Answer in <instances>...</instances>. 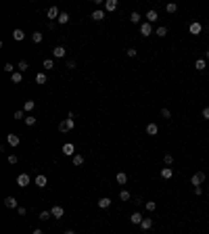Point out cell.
I'll use <instances>...</instances> for the list:
<instances>
[{"label":"cell","instance_id":"cell-1","mask_svg":"<svg viewBox=\"0 0 209 234\" xmlns=\"http://www.w3.org/2000/svg\"><path fill=\"white\" fill-rule=\"evenodd\" d=\"M73 128H75V121H73L71 117H67L65 121H61V124H59V132H61V134H65V132H71Z\"/></svg>","mask_w":209,"mask_h":234},{"label":"cell","instance_id":"cell-2","mask_svg":"<svg viewBox=\"0 0 209 234\" xmlns=\"http://www.w3.org/2000/svg\"><path fill=\"white\" fill-rule=\"evenodd\" d=\"M203 182H205V173H203V172L192 173V178H190V184H192V186H201Z\"/></svg>","mask_w":209,"mask_h":234},{"label":"cell","instance_id":"cell-3","mask_svg":"<svg viewBox=\"0 0 209 234\" xmlns=\"http://www.w3.org/2000/svg\"><path fill=\"white\" fill-rule=\"evenodd\" d=\"M27 184H29V173H19V176H17V186L25 188Z\"/></svg>","mask_w":209,"mask_h":234},{"label":"cell","instance_id":"cell-4","mask_svg":"<svg viewBox=\"0 0 209 234\" xmlns=\"http://www.w3.org/2000/svg\"><path fill=\"white\" fill-rule=\"evenodd\" d=\"M140 34L144 36V38H148V36L153 34V27H151V23L146 21V23H140Z\"/></svg>","mask_w":209,"mask_h":234},{"label":"cell","instance_id":"cell-5","mask_svg":"<svg viewBox=\"0 0 209 234\" xmlns=\"http://www.w3.org/2000/svg\"><path fill=\"white\" fill-rule=\"evenodd\" d=\"M46 184H48V178H46L44 173L36 176V186H38V188H46Z\"/></svg>","mask_w":209,"mask_h":234},{"label":"cell","instance_id":"cell-6","mask_svg":"<svg viewBox=\"0 0 209 234\" xmlns=\"http://www.w3.org/2000/svg\"><path fill=\"white\" fill-rule=\"evenodd\" d=\"M117 7H119V2H117V0H107V2H104V11H109V13L117 11Z\"/></svg>","mask_w":209,"mask_h":234},{"label":"cell","instance_id":"cell-7","mask_svg":"<svg viewBox=\"0 0 209 234\" xmlns=\"http://www.w3.org/2000/svg\"><path fill=\"white\" fill-rule=\"evenodd\" d=\"M59 15H61V11L56 7H50L48 11H46V17H48V19H59Z\"/></svg>","mask_w":209,"mask_h":234},{"label":"cell","instance_id":"cell-8","mask_svg":"<svg viewBox=\"0 0 209 234\" xmlns=\"http://www.w3.org/2000/svg\"><path fill=\"white\" fill-rule=\"evenodd\" d=\"M65 55H67V50L63 48V46H56V48H52V56H55V59H63Z\"/></svg>","mask_w":209,"mask_h":234},{"label":"cell","instance_id":"cell-9","mask_svg":"<svg viewBox=\"0 0 209 234\" xmlns=\"http://www.w3.org/2000/svg\"><path fill=\"white\" fill-rule=\"evenodd\" d=\"M4 205H7L8 209H19V205H17V199H15V197H7V199H4Z\"/></svg>","mask_w":209,"mask_h":234},{"label":"cell","instance_id":"cell-10","mask_svg":"<svg viewBox=\"0 0 209 234\" xmlns=\"http://www.w3.org/2000/svg\"><path fill=\"white\" fill-rule=\"evenodd\" d=\"M188 29H190V34L199 36V34H201V29H203V25L199 23V21H195V23H190V27H188Z\"/></svg>","mask_w":209,"mask_h":234},{"label":"cell","instance_id":"cell-11","mask_svg":"<svg viewBox=\"0 0 209 234\" xmlns=\"http://www.w3.org/2000/svg\"><path fill=\"white\" fill-rule=\"evenodd\" d=\"M50 213H52V217H63V213H65V209H63L61 205H55L52 209H50Z\"/></svg>","mask_w":209,"mask_h":234},{"label":"cell","instance_id":"cell-12","mask_svg":"<svg viewBox=\"0 0 209 234\" xmlns=\"http://www.w3.org/2000/svg\"><path fill=\"white\" fill-rule=\"evenodd\" d=\"M7 142H8L11 146H19L21 140H19V136H17V134H8V136H7Z\"/></svg>","mask_w":209,"mask_h":234},{"label":"cell","instance_id":"cell-13","mask_svg":"<svg viewBox=\"0 0 209 234\" xmlns=\"http://www.w3.org/2000/svg\"><path fill=\"white\" fill-rule=\"evenodd\" d=\"M63 155H67V157H73V155H75V149H73V144H69V142H67V144L63 146Z\"/></svg>","mask_w":209,"mask_h":234},{"label":"cell","instance_id":"cell-14","mask_svg":"<svg viewBox=\"0 0 209 234\" xmlns=\"http://www.w3.org/2000/svg\"><path fill=\"white\" fill-rule=\"evenodd\" d=\"M157 132H159L157 124H146V134L148 136H157Z\"/></svg>","mask_w":209,"mask_h":234},{"label":"cell","instance_id":"cell-15","mask_svg":"<svg viewBox=\"0 0 209 234\" xmlns=\"http://www.w3.org/2000/svg\"><path fill=\"white\" fill-rule=\"evenodd\" d=\"M172 176H174L172 167H161V178H163V180H169Z\"/></svg>","mask_w":209,"mask_h":234},{"label":"cell","instance_id":"cell-16","mask_svg":"<svg viewBox=\"0 0 209 234\" xmlns=\"http://www.w3.org/2000/svg\"><path fill=\"white\" fill-rule=\"evenodd\" d=\"M109 205H111V199H109V197H103V199H98V207H100V209H107Z\"/></svg>","mask_w":209,"mask_h":234},{"label":"cell","instance_id":"cell-17","mask_svg":"<svg viewBox=\"0 0 209 234\" xmlns=\"http://www.w3.org/2000/svg\"><path fill=\"white\" fill-rule=\"evenodd\" d=\"M140 228H142V230H151V228H153V220H151V217H144L142 224H140Z\"/></svg>","mask_w":209,"mask_h":234},{"label":"cell","instance_id":"cell-18","mask_svg":"<svg viewBox=\"0 0 209 234\" xmlns=\"http://www.w3.org/2000/svg\"><path fill=\"white\" fill-rule=\"evenodd\" d=\"M142 220H144V217H142V215H140L138 211L130 215V222H132V224H142Z\"/></svg>","mask_w":209,"mask_h":234},{"label":"cell","instance_id":"cell-19","mask_svg":"<svg viewBox=\"0 0 209 234\" xmlns=\"http://www.w3.org/2000/svg\"><path fill=\"white\" fill-rule=\"evenodd\" d=\"M92 19H94V21H103V19H104V11H100V8H96V11L92 13Z\"/></svg>","mask_w":209,"mask_h":234},{"label":"cell","instance_id":"cell-20","mask_svg":"<svg viewBox=\"0 0 209 234\" xmlns=\"http://www.w3.org/2000/svg\"><path fill=\"white\" fill-rule=\"evenodd\" d=\"M21 80H23V73H21V71H15L13 76H11V82L13 84H21Z\"/></svg>","mask_w":209,"mask_h":234},{"label":"cell","instance_id":"cell-21","mask_svg":"<svg viewBox=\"0 0 209 234\" xmlns=\"http://www.w3.org/2000/svg\"><path fill=\"white\" fill-rule=\"evenodd\" d=\"M157 19H159L157 11H148V13H146V21H148V23H153V21H157Z\"/></svg>","mask_w":209,"mask_h":234},{"label":"cell","instance_id":"cell-22","mask_svg":"<svg viewBox=\"0 0 209 234\" xmlns=\"http://www.w3.org/2000/svg\"><path fill=\"white\" fill-rule=\"evenodd\" d=\"M13 38H15L17 42H21L23 38H25V32H23V29H15V32H13Z\"/></svg>","mask_w":209,"mask_h":234},{"label":"cell","instance_id":"cell-23","mask_svg":"<svg viewBox=\"0 0 209 234\" xmlns=\"http://www.w3.org/2000/svg\"><path fill=\"white\" fill-rule=\"evenodd\" d=\"M32 40H34L36 44H40V42L44 40V34H42V32H34V34H32Z\"/></svg>","mask_w":209,"mask_h":234},{"label":"cell","instance_id":"cell-24","mask_svg":"<svg viewBox=\"0 0 209 234\" xmlns=\"http://www.w3.org/2000/svg\"><path fill=\"white\" fill-rule=\"evenodd\" d=\"M56 21H59L61 25H65V23H69V15H67V13H65V11H63V13L59 15V19H56Z\"/></svg>","mask_w":209,"mask_h":234},{"label":"cell","instance_id":"cell-25","mask_svg":"<svg viewBox=\"0 0 209 234\" xmlns=\"http://www.w3.org/2000/svg\"><path fill=\"white\" fill-rule=\"evenodd\" d=\"M42 65H44V69H46V71L55 69V61H52V59H44V63H42Z\"/></svg>","mask_w":209,"mask_h":234},{"label":"cell","instance_id":"cell-26","mask_svg":"<svg viewBox=\"0 0 209 234\" xmlns=\"http://www.w3.org/2000/svg\"><path fill=\"white\" fill-rule=\"evenodd\" d=\"M115 180H117V184H125V182H128V176H125L124 172H119L117 176H115Z\"/></svg>","mask_w":209,"mask_h":234},{"label":"cell","instance_id":"cell-27","mask_svg":"<svg viewBox=\"0 0 209 234\" xmlns=\"http://www.w3.org/2000/svg\"><path fill=\"white\" fill-rule=\"evenodd\" d=\"M34 107H36L34 100H25V103H23V111H27V113L29 111H34Z\"/></svg>","mask_w":209,"mask_h":234},{"label":"cell","instance_id":"cell-28","mask_svg":"<svg viewBox=\"0 0 209 234\" xmlns=\"http://www.w3.org/2000/svg\"><path fill=\"white\" fill-rule=\"evenodd\" d=\"M195 67H197V71H203V69L207 67V65H205V59H197V63H195Z\"/></svg>","mask_w":209,"mask_h":234},{"label":"cell","instance_id":"cell-29","mask_svg":"<svg viewBox=\"0 0 209 234\" xmlns=\"http://www.w3.org/2000/svg\"><path fill=\"white\" fill-rule=\"evenodd\" d=\"M17 67H19L21 73H25V71L29 69V63H27V61H19V65H17Z\"/></svg>","mask_w":209,"mask_h":234},{"label":"cell","instance_id":"cell-30","mask_svg":"<svg viewBox=\"0 0 209 234\" xmlns=\"http://www.w3.org/2000/svg\"><path fill=\"white\" fill-rule=\"evenodd\" d=\"M155 34L159 36V38H165V36H167V27H165V25H161V27H157V32H155Z\"/></svg>","mask_w":209,"mask_h":234},{"label":"cell","instance_id":"cell-31","mask_svg":"<svg viewBox=\"0 0 209 234\" xmlns=\"http://www.w3.org/2000/svg\"><path fill=\"white\" fill-rule=\"evenodd\" d=\"M73 165H84V157L82 155H73Z\"/></svg>","mask_w":209,"mask_h":234},{"label":"cell","instance_id":"cell-32","mask_svg":"<svg viewBox=\"0 0 209 234\" xmlns=\"http://www.w3.org/2000/svg\"><path fill=\"white\" fill-rule=\"evenodd\" d=\"M36 84H46V73H38L36 76Z\"/></svg>","mask_w":209,"mask_h":234},{"label":"cell","instance_id":"cell-33","mask_svg":"<svg viewBox=\"0 0 209 234\" xmlns=\"http://www.w3.org/2000/svg\"><path fill=\"white\" fill-rule=\"evenodd\" d=\"M157 209V203L155 201H146V211H155Z\"/></svg>","mask_w":209,"mask_h":234},{"label":"cell","instance_id":"cell-34","mask_svg":"<svg viewBox=\"0 0 209 234\" xmlns=\"http://www.w3.org/2000/svg\"><path fill=\"white\" fill-rule=\"evenodd\" d=\"M161 117H163V119H169V117H172V111L163 107V109H161Z\"/></svg>","mask_w":209,"mask_h":234},{"label":"cell","instance_id":"cell-35","mask_svg":"<svg viewBox=\"0 0 209 234\" xmlns=\"http://www.w3.org/2000/svg\"><path fill=\"white\" fill-rule=\"evenodd\" d=\"M23 121H25V125H36V117L27 115V117H25V119H23Z\"/></svg>","mask_w":209,"mask_h":234},{"label":"cell","instance_id":"cell-36","mask_svg":"<svg viewBox=\"0 0 209 234\" xmlns=\"http://www.w3.org/2000/svg\"><path fill=\"white\" fill-rule=\"evenodd\" d=\"M163 163H165V165H172V163H174V157H172V155H163Z\"/></svg>","mask_w":209,"mask_h":234},{"label":"cell","instance_id":"cell-37","mask_svg":"<svg viewBox=\"0 0 209 234\" xmlns=\"http://www.w3.org/2000/svg\"><path fill=\"white\" fill-rule=\"evenodd\" d=\"M130 21L132 23H140V13H132L130 15Z\"/></svg>","mask_w":209,"mask_h":234},{"label":"cell","instance_id":"cell-38","mask_svg":"<svg viewBox=\"0 0 209 234\" xmlns=\"http://www.w3.org/2000/svg\"><path fill=\"white\" fill-rule=\"evenodd\" d=\"M119 199L121 201H130V193H128V190H121V193H119Z\"/></svg>","mask_w":209,"mask_h":234},{"label":"cell","instance_id":"cell-39","mask_svg":"<svg viewBox=\"0 0 209 234\" xmlns=\"http://www.w3.org/2000/svg\"><path fill=\"white\" fill-rule=\"evenodd\" d=\"M50 215H52L50 211H40V220H42V222H46V220L50 217Z\"/></svg>","mask_w":209,"mask_h":234},{"label":"cell","instance_id":"cell-40","mask_svg":"<svg viewBox=\"0 0 209 234\" xmlns=\"http://www.w3.org/2000/svg\"><path fill=\"white\" fill-rule=\"evenodd\" d=\"M167 13H176V11H178V7H176V4H174V2H169V4H167Z\"/></svg>","mask_w":209,"mask_h":234},{"label":"cell","instance_id":"cell-41","mask_svg":"<svg viewBox=\"0 0 209 234\" xmlns=\"http://www.w3.org/2000/svg\"><path fill=\"white\" fill-rule=\"evenodd\" d=\"M17 161H19L17 155H8V163H11V165H17Z\"/></svg>","mask_w":209,"mask_h":234},{"label":"cell","instance_id":"cell-42","mask_svg":"<svg viewBox=\"0 0 209 234\" xmlns=\"http://www.w3.org/2000/svg\"><path fill=\"white\" fill-rule=\"evenodd\" d=\"M13 65H11V63H7V65H4V71H7V73H11V76H13V73H15V71H13Z\"/></svg>","mask_w":209,"mask_h":234},{"label":"cell","instance_id":"cell-43","mask_svg":"<svg viewBox=\"0 0 209 234\" xmlns=\"http://www.w3.org/2000/svg\"><path fill=\"white\" fill-rule=\"evenodd\" d=\"M13 119H25V115H23V111H15Z\"/></svg>","mask_w":209,"mask_h":234},{"label":"cell","instance_id":"cell-44","mask_svg":"<svg viewBox=\"0 0 209 234\" xmlns=\"http://www.w3.org/2000/svg\"><path fill=\"white\" fill-rule=\"evenodd\" d=\"M125 55L130 56V59H134V56H136V48H128L125 50Z\"/></svg>","mask_w":209,"mask_h":234},{"label":"cell","instance_id":"cell-45","mask_svg":"<svg viewBox=\"0 0 209 234\" xmlns=\"http://www.w3.org/2000/svg\"><path fill=\"white\" fill-rule=\"evenodd\" d=\"M203 119H209V107H205V109H203Z\"/></svg>","mask_w":209,"mask_h":234},{"label":"cell","instance_id":"cell-46","mask_svg":"<svg viewBox=\"0 0 209 234\" xmlns=\"http://www.w3.org/2000/svg\"><path fill=\"white\" fill-rule=\"evenodd\" d=\"M17 213H19V215H25V213H27V209H25V207H19V209H17Z\"/></svg>","mask_w":209,"mask_h":234},{"label":"cell","instance_id":"cell-47","mask_svg":"<svg viewBox=\"0 0 209 234\" xmlns=\"http://www.w3.org/2000/svg\"><path fill=\"white\" fill-rule=\"evenodd\" d=\"M195 194H197V197H201V194H203V190H201V186H195Z\"/></svg>","mask_w":209,"mask_h":234},{"label":"cell","instance_id":"cell-48","mask_svg":"<svg viewBox=\"0 0 209 234\" xmlns=\"http://www.w3.org/2000/svg\"><path fill=\"white\" fill-rule=\"evenodd\" d=\"M67 69H75V61H67Z\"/></svg>","mask_w":209,"mask_h":234},{"label":"cell","instance_id":"cell-49","mask_svg":"<svg viewBox=\"0 0 209 234\" xmlns=\"http://www.w3.org/2000/svg\"><path fill=\"white\" fill-rule=\"evenodd\" d=\"M32 234H44V232H42L40 228H36V230H34V232H32Z\"/></svg>","mask_w":209,"mask_h":234},{"label":"cell","instance_id":"cell-50","mask_svg":"<svg viewBox=\"0 0 209 234\" xmlns=\"http://www.w3.org/2000/svg\"><path fill=\"white\" fill-rule=\"evenodd\" d=\"M63 234H75V232H73V230H65Z\"/></svg>","mask_w":209,"mask_h":234},{"label":"cell","instance_id":"cell-51","mask_svg":"<svg viewBox=\"0 0 209 234\" xmlns=\"http://www.w3.org/2000/svg\"><path fill=\"white\" fill-rule=\"evenodd\" d=\"M205 59H209V50H207V52H205Z\"/></svg>","mask_w":209,"mask_h":234},{"label":"cell","instance_id":"cell-52","mask_svg":"<svg viewBox=\"0 0 209 234\" xmlns=\"http://www.w3.org/2000/svg\"><path fill=\"white\" fill-rule=\"evenodd\" d=\"M207 199H209V194H207Z\"/></svg>","mask_w":209,"mask_h":234}]
</instances>
